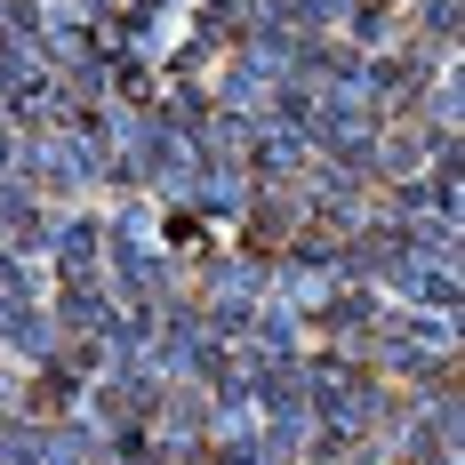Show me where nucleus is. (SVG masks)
Instances as JSON below:
<instances>
[{"label": "nucleus", "mask_w": 465, "mask_h": 465, "mask_svg": "<svg viewBox=\"0 0 465 465\" xmlns=\"http://www.w3.org/2000/svg\"><path fill=\"white\" fill-rule=\"evenodd\" d=\"M56 241H64V265H73V273H81V265H96V225H64Z\"/></svg>", "instance_id": "f257e3e1"}, {"label": "nucleus", "mask_w": 465, "mask_h": 465, "mask_svg": "<svg viewBox=\"0 0 465 465\" xmlns=\"http://www.w3.org/2000/svg\"><path fill=\"white\" fill-rule=\"evenodd\" d=\"M257 169L273 177V169H297V144L289 137H257Z\"/></svg>", "instance_id": "f03ea898"}, {"label": "nucleus", "mask_w": 465, "mask_h": 465, "mask_svg": "<svg viewBox=\"0 0 465 465\" xmlns=\"http://www.w3.org/2000/svg\"><path fill=\"white\" fill-rule=\"evenodd\" d=\"M0 169H8V144H0Z\"/></svg>", "instance_id": "7ed1b4c3"}]
</instances>
